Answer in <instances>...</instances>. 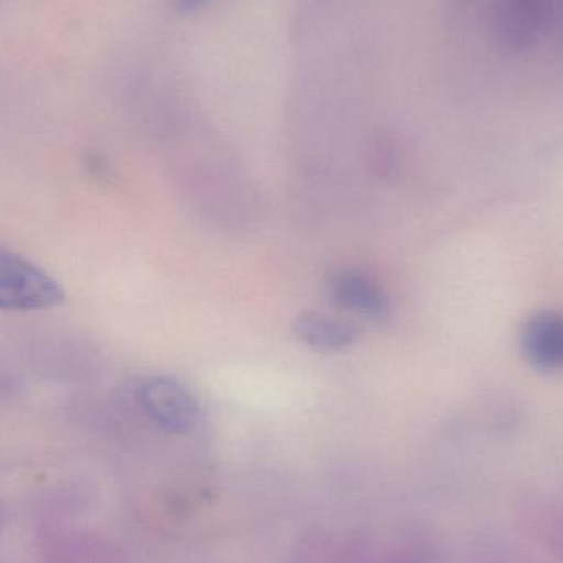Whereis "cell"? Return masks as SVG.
<instances>
[{"mask_svg": "<svg viewBox=\"0 0 563 563\" xmlns=\"http://www.w3.org/2000/svg\"><path fill=\"white\" fill-rule=\"evenodd\" d=\"M62 287L25 257L0 253V308L43 310L62 303Z\"/></svg>", "mask_w": 563, "mask_h": 563, "instance_id": "1", "label": "cell"}, {"mask_svg": "<svg viewBox=\"0 0 563 563\" xmlns=\"http://www.w3.org/2000/svg\"><path fill=\"white\" fill-rule=\"evenodd\" d=\"M141 404L165 432L187 433L197 426L200 409L187 387L168 376H155L141 387Z\"/></svg>", "mask_w": 563, "mask_h": 563, "instance_id": "2", "label": "cell"}, {"mask_svg": "<svg viewBox=\"0 0 563 563\" xmlns=\"http://www.w3.org/2000/svg\"><path fill=\"white\" fill-rule=\"evenodd\" d=\"M554 15L552 0H501L495 35L503 48L521 52L538 42Z\"/></svg>", "mask_w": 563, "mask_h": 563, "instance_id": "3", "label": "cell"}, {"mask_svg": "<svg viewBox=\"0 0 563 563\" xmlns=\"http://www.w3.org/2000/svg\"><path fill=\"white\" fill-rule=\"evenodd\" d=\"M331 298L338 307L371 321L389 318L390 300L379 282L357 269H341L328 280Z\"/></svg>", "mask_w": 563, "mask_h": 563, "instance_id": "4", "label": "cell"}, {"mask_svg": "<svg viewBox=\"0 0 563 563\" xmlns=\"http://www.w3.org/2000/svg\"><path fill=\"white\" fill-rule=\"evenodd\" d=\"M294 331L307 346L328 353L346 350L360 338V330L353 324L314 311L295 318Z\"/></svg>", "mask_w": 563, "mask_h": 563, "instance_id": "5", "label": "cell"}, {"mask_svg": "<svg viewBox=\"0 0 563 563\" xmlns=\"http://www.w3.org/2000/svg\"><path fill=\"white\" fill-rule=\"evenodd\" d=\"M528 356L542 367L563 366V318L541 314L531 320L525 331Z\"/></svg>", "mask_w": 563, "mask_h": 563, "instance_id": "6", "label": "cell"}, {"mask_svg": "<svg viewBox=\"0 0 563 563\" xmlns=\"http://www.w3.org/2000/svg\"><path fill=\"white\" fill-rule=\"evenodd\" d=\"M207 2H210V0H177V9L181 13H191L203 7Z\"/></svg>", "mask_w": 563, "mask_h": 563, "instance_id": "7", "label": "cell"}]
</instances>
